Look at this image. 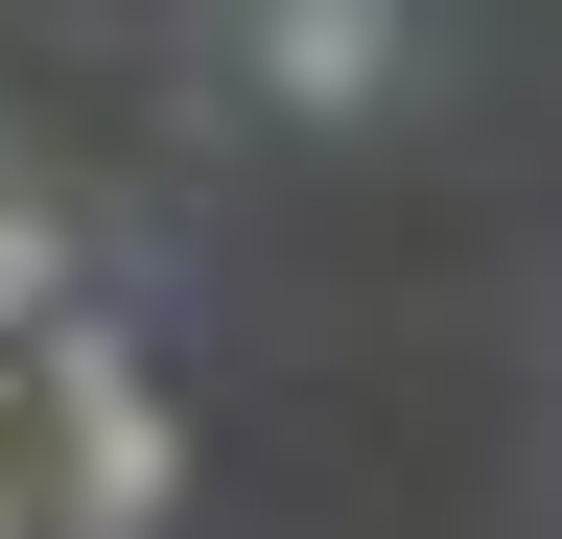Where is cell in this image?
<instances>
[{"label":"cell","instance_id":"cell-1","mask_svg":"<svg viewBox=\"0 0 562 539\" xmlns=\"http://www.w3.org/2000/svg\"><path fill=\"white\" fill-rule=\"evenodd\" d=\"M0 398L47 423V539H165L188 423H165V375H140V328H117V305H70L47 352H0Z\"/></svg>","mask_w":562,"mask_h":539},{"label":"cell","instance_id":"cell-2","mask_svg":"<svg viewBox=\"0 0 562 539\" xmlns=\"http://www.w3.org/2000/svg\"><path fill=\"white\" fill-rule=\"evenodd\" d=\"M235 94L258 117H375L398 94V0H235Z\"/></svg>","mask_w":562,"mask_h":539},{"label":"cell","instance_id":"cell-3","mask_svg":"<svg viewBox=\"0 0 562 539\" xmlns=\"http://www.w3.org/2000/svg\"><path fill=\"white\" fill-rule=\"evenodd\" d=\"M70 305H94V258H70V212H47V188H0V352H47Z\"/></svg>","mask_w":562,"mask_h":539},{"label":"cell","instance_id":"cell-4","mask_svg":"<svg viewBox=\"0 0 562 539\" xmlns=\"http://www.w3.org/2000/svg\"><path fill=\"white\" fill-rule=\"evenodd\" d=\"M24 516H47V469H0V539H24Z\"/></svg>","mask_w":562,"mask_h":539}]
</instances>
